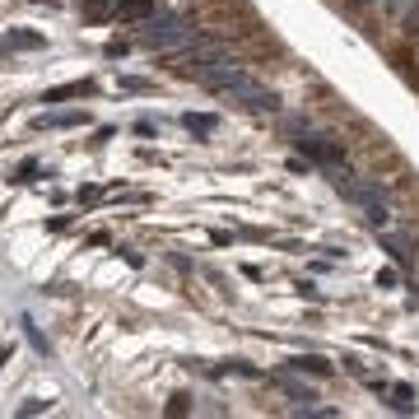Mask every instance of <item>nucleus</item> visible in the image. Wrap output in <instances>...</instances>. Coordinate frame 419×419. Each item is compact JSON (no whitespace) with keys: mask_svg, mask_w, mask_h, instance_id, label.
I'll use <instances>...</instances> for the list:
<instances>
[{"mask_svg":"<svg viewBox=\"0 0 419 419\" xmlns=\"http://www.w3.org/2000/svg\"><path fill=\"white\" fill-rule=\"evenodd\" d=\"M182 75L201 79L205 89L229 93V98H238V103H247V108H256V112H275V93L265 89V84H256V79H252L243 65L224 61V56H210V61H191V65H182Z\"/></svg>","mask_w":419,"mask_h":419,"instance_id":"nucleus-1","label":"nucleus"},{"mask_svg":"<svg viewBox=\"0 0 419 419\" xmlns=\"http://www.w3.org/2000/svg\"><path fill=\"white\" fill-rule=\"evenodd\" d=\"M191 38H196V28H191L186 19H177V15L149 19V24H145V33H140V42H145V47H158V51H168V47H186Z\"/></svg>","mask_w":419,"mask_h":419,"instance_id":"nucleus-2","label":"nucleus"},{"mask_svg":"<svg viewBox=\"0 0 419 419\" xmlns=\"http://www.w3.org/2000/svg\"><path fill=\"white\" fill-rule=\"evenodd\" d=\"M298 149H303L312 163H322V168H345V149L336 145V140H326V135H303Z\"/></svg>","mask_w":419,"mask_h":419,"instance_id":"nucleus-3","label":"nucleus"},{"mask_svg":"<svg viewBox=\"0 0 419 419\" xmlns=\"http://www.w3.org/2000/svg\"><path fill=\"white\" fill-rule=\"evenodd\" d=\"M38 131H75V126H89V112H42V117H33Z\"/></svg>","mask_w":419,"mask_h":419,"instance_id":"nucleus-4","label":"nucleus"},{"mask_svg":"<svg viewBox=\"0 0 419 419\" xmlns=\"http://www.w3.org/2000/svg\"><path fill=\"white\" fill-rule=\"evenodd\" d=\"M0 47H10V51H42L47 38H42V33H28V28H10Z\"/></svg>","mask_w":419,"mask_h":419,"instance_id":"nucleus-5","label":"nucleus"},{"mask_svg":"<svg viewBox=\"0 0 419 419\" xmlns=\"http://www.w3.org/2000/svg\"><path fill=\"white\" fill-rule=\"evenodd\" d=\"M93 93V79H70V84H56V89L42 93V103H65V98H84Z\"/></svg>","mask_w":419,"mask_h":419,"instance_id":"nucleus-6","label":"nucleus"},{"mask_svg":"<svg viewBox=\"0 0 419 419\" xmlns=\"http://www.w3.org/2000/svg\"><path fill=\"white\" fill-rule=\"evenodd\" d=\"M182 126H186V131H191V135H215V131H219V117H210V112H186V117H182Z\"/></svg>","mask_w":419,"mask_h":419,"instance_id":"nucleus-7","label":"nucleus"},{"mask_svg":"<svg viewBox=\"0 0 419 419\" xmlns=\"http://www.w3.org/2000/svg\"><path fill=\"white\" fill-rule=\"evenodd\" d=\"M289 368L294 372H312V377H331V363H326L322 354H298V359H289Z\"/></svg>","mask_w":419,"mask_h":419,"instance_id":"nucleus-8","label":"nucleus"},{"mask_svg":"<svg viewBox=\"0 0 419 419\" xmlns=\"http://www.w3.org/2000/svg\"><path fill=\"white\" fill-rule=\"evenodd\" d=\"M149 10H154V0H122V5H117V15L131 19V24H135V19H149Z\"/></svg>","mask_w":419,"mask_h":419,"instance_id":"nucleus-9","label":"nucleus"},{"mask_svg":"<svg viewBox=\"0 0 419 419\" xmlns=\"http://www.w3.org/2000/svg\"><path fill=\"white\" fill-rule=\"evenodd\" d=\"M117 5H122V0H84V19H89V24H98V19H108Z\"/></svg>","mask_w":419,"mask_h":419,"instance_id":"nucleus-10","label":"nucleus"},{"mask_svg":"<svg viewBox=\"0 0 419 419\" xmlns=\"http://www.w3.org/2000/svg\"><path fill=\"white\" fill-rule=\"evenodd\" d=\"M363 219H368L372 229H387V224H391V210L382 201H372V205H363Z\"/></svg>","mask_w":419,"mask_h":419,"instance_id":"nucleus-11","label":"nucleus"},{"mask_svg":"<svg viewBox=\"0 0 419 419\" xmlns=\"http://www.w3.org/2000/svg\"><path fill=\"white\" fill-rule=\"evenodd\" d=\"M117 84H122L126 93H149V89H154L149 79H140V75H122V79H117Z\"/></svg>","mask_w":419,"mask_h":419,"instance_id":"nucleus-12","label":"nucleus"},{"mask_svg":"<svg viewBox=\"0 0 419 419\" xmlns=\"http://www.w3.org/2000/svg\"><path fill=\"white\" fill-rule=\"evenodd\" d=\"M405 33H419V0H410V10H405Z\"/></svg>","mask_w":419,"mask_h":419,"instance_id":"nucleus-13","label":"nucleus"},{"mask_svg":"<svg viewBox=\"0 0 419 419\" xmlns=\"http://www.w3.org/2000/svg\"><path fill=\"white\" fill-rule=\"evenodd\" d=\"M382 247H387L391 256H396V261H405V256H410V252H405V243H401V238H382Z\"/></svg>","mask_w":419,"mask_h":419,"instance_id":"nucleus-14","label":"nucleus"},{"mask_svg":"<svg viewBox=\"0 0 419 419\" xmlns=\"http://www.w3.org/2000/svg\"><path fill=\"white\" fill-rule=\"evenodd\" d=\"M42 410H47V401H42V396H28V401L19 405V415H42Z\"/></svg>","mask_w":419,"mask_h":419,"instance_id":"nucleus-15","label":"nucleus"},{"mask_svg":"<svg viewBox=\"0 0 419 419\" xmlns=\"http://www.w3.org/2000/svg\"><path fill=\"white\" fill-rule=\"evenodd\" d=\"M24 331H28V340L38 345V350H42V354H51V345L42 340V331H38V326H33V322H24Z\"/></svg>","mask_w":419,"mask_h":419,"instance_id":"nucleus-16","label":"nucleus"},{"mask_svg":"<svg viewBox=\"0 0 419 419\" xmlns=\"http://www.w3.org/2000/svg\"><path fill=\"white\" fill-rule=\"evenodd\" d=\"M396 284H401L396 270H377V289H396Z\"/></svg>","mask_w":419,"mask_h":419,"instance_id":"nucleus-17","label":"nucleus"},{"mask_svg":"<svg viewBox=\"0 0 419 419\" xmlns=\"http://www.w3.org/2000/svg\"><path fill=\"white\" fill-rule=\"evenodd\" d=\"M33 172H38V163H33V158H24V163H19V172H15V182H33Z\"/></svg>","mask_w":419,"mask_h":419,"instance_id":"nucleus-18","label":"nucleus"},{"mask_svg":"<svg viewBox=\"0 0 419 419\" xmlns=\"http://www.w3.org/2000/svg\"><path fill=\"white\" fill-rule=\"evenodd\" d=\"M191 410V396H172L168 401V415H186Z\"/></svg>","mask_w":419,"mask_h":419,"instance_id":"nucleus-19","label":"nucleus"},{"mask_svg":"<svg viewBox=\"0 0 419 419\" xmlns=\"http://www.w3.org/2000/svg\"><path fill=\"white\" fill-rule=\"evenodd\" d=\"M345 368H350V372H354V377H368V368H363V359H354V354H350V359H345ZM368 382H372V377H368Z\"/></svg>","mask_w":419,"mask_h":419,"instance_id":"nucleus-20","label":"nucleus"},{"mask_svg":"<svg viewBox=\"0 0 419 419\" xmlns=\"http://www.w3.org/2000/svg\"><path fill=\"white\" fill-rule=\"evenodd\" d=\"M103 56H108V61H122V56H126V42H108V47H103Z\"/></svg>","mask_w":419,"mask_h":419,"instance_id":"nucleus-21","label":"nucleus"},{"mask_svg":"<svg viewBox=\"0 0 419 419\" xmlns=\"http://www.w3.org/2000/svg\"><path fill=\"white\" fill-rule=\"evenodd\" d=\"M405 5H410V0H382V10H387V15H405Z\"/></svg>","mask_w":419,"mask_h":419,"instance_id":"nucleus-22","label":"nucleus"},{"mask_svg":"<svg viewBox=\"0 0 419 419\" xmlns=\"http://www.w3.org/2000/svg\"><path fill=\"white\" fill-rule=\"evenodd\" d=\"M5 363H10V350H0V368H5Z\"/></svg>","mask_w":419,"mask_h":419,"instance_id":"nucleus-23","label":"nucleus"},{"mask_svg":"<svg viewBox=\"0 0 419 419\" xmlns=\"http://www.w3.org/2000/svg\"><path fill=\"white\" fill-rule=\"evenodd\" d=\"M359 5H372V0H359Z\"/></svg>","mask_w":419,"mask_h":419,"instance_id":"nucleus-24","label":"nucleus"}]
</instances>
